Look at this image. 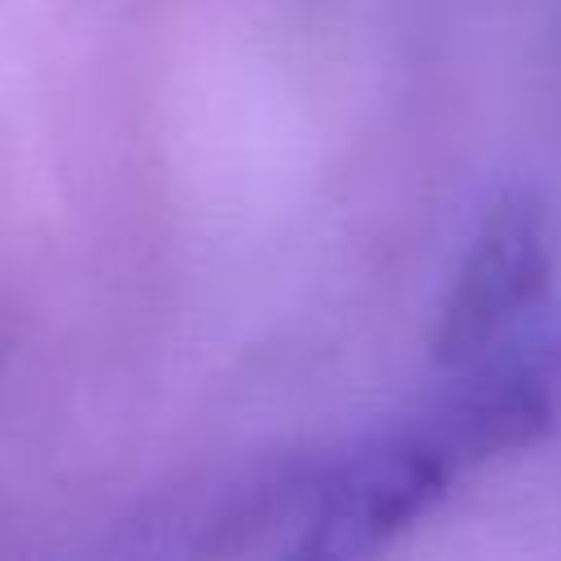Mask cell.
I'll return each instance as SVG.
<instances>
[{"label": "cell", "mask_w": 561, "mask_h": 561, "mask_svg": "<svg viewBox=\"0 0 561 561\" xmlns=\"http://www.w3.org/2000/svg\"><path fill=\"white\" fill-rule=\"evenodd\" d=\"M557 267V224L530 193L500 197L473 232L438 307L434 355L451 368L486 355L543 298Z\"/></svg>", "instance_id": "6da1fadb"}, {"label": "cell", "mask_w": 561, "mask_h": 561, "mask_svg": "<svg viewBox=\"0 0 561 561\" xmlns=\"http://www.w3.org/2000/svg\"><path fill=\"white\" fill-rule=\"evenodd\" d=\"M460 456L425 416L408 430L373 438L359 456L333 465L311 508V552L355 557L412 526L460 473Z\"/></svg>", "instance_id": "7a4b0ae2"}]
</instances>
